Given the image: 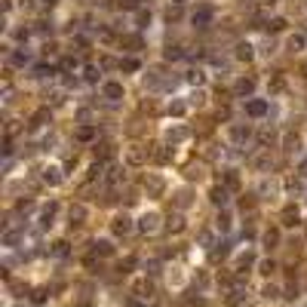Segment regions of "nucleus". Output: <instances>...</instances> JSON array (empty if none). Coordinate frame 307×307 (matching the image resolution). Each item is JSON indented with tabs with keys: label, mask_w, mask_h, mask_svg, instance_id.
<instances>
[{
	"label": "nucleus",
	"mask_w": 307,
	"mask_h": 307,
	"mask_svg": "<svg viewBox=\"0 0 307 307\" xmlns=\"http://www.w3.org/2000/svg\"><path fill=\"white\" fill-rule=\"evenodd\" d=\"M218 227H221V231H227V227H231V218H227V215H221V218H218Z\"/></svg>",
	"instance_id": "50"
},
{
	"label": "nucleus",
	"mask_w": 307,
	"mask_h": 307,
	"mask_svg": "<svg viewBox=\"0 0 307 307\" xmlns=\"http://www.w3.org/2000/svg\"><path fill=\"white\" fill-rule=\"evenodd\" d=\"M0 243H3L6 249H16L19 243H25V231H22V227H6V231H3V240H0Z\"/></svg>",
	"instance_id": "4"
},
{
	"label": "nucleus",
	"mask_w": 307,
	"mask_h": 307,
	"mask_svg": "<svg viewBox=\"0 0 307 307\" xmlns=\"http://www.w3.org/2000/svg\"><path fill=\"white\" fill-rule=\"evenodd\" d=\"M98 74H101V68H95V65H86L83 68V80L86 83H98Z\"/></svg>",
	"instance_id": "26"
},
{
	"label": "nucleus",
	"mask_w": 307,
	"mask_h": 307,
	"mask_svg": "<svg viewBox=\"0 0 307 307\" xmlns=\"http://www.w3.org/2000/svg\"><path fill=\"white\" fill-rule=\"evenodd\" d=\"M227 252H231V243L221 240V243H215V249H209V258H212V261H218V258H224Z\"/></svg>",
	"instance_id": "21"
},
{
	"label": "nucleus",
	"mask_w": 307,
	"mask_h": 307,
	"mask_svg": "<svg viewBox=\"0 0 307 307\" xmlns=\"http://www.w3.org/2000/svg\"><path fill=\"white\" fill-rule=\"evenodd\" d=\"M252 89H255V80H252V77H243V80H236L234 93L240 95V98H249V95H252Z\"/></svg>",
	"instance_id": "12"
},
{
	"label": "nucleus",
	"mask_w": 307,
	"mask_h": 307,
	"mask_svg": "<svg viewBox=\"0 0 307 307\" xmlns=\"http://www.w3.org/2000/svg\"><path fill=\"white\" fill-rule=\"evenodd\" d=\"M123 178H126V175H123L120 172V166H108V175H105V181H108V185H117V181H123Z\"/></svg>",
	"instance_id": "24"
},
{
	"label": "nucleus",
	"mask_w": 307,
	"mask_h": 307,
	"mask_svg": "<svg viewBox=\"0 0 307 307\" xmlns=\"http://www.w3.org/2000/svg\"><path fill=\"white\" fill-rule=\"evenodd\" d=\"M31 209H34V200H19V203H16V212H19V215H25V212H31Z\"/></svg>",
	"instance_id": "37"
},
{
	"label": "nucleus",
	"mask_w": 307,
	"mask_h": 307,
	"mask_svg": "<svg viewBox=\"0 0 307 307\" xmlns=\"http://www.w3.org/2000/svg\"><path fill=\"white\" fill-rule=\"evenodd\" d=\"M169 111H172V114H185V105H181V101H175V105L169 108Z\"/></svg>",
	"instance_id": "51"
},
{
	"label": "nucleus",
	"mask_w": 307,
	"mask_h": 307,
	"mask_svg": "<svg viewBox=\"0 0 307 307\" xmlns=\"http://www.w3.org/2000/svg\"><path fill=\"white\" fill-rule=\"evenodd\" d=\"M9 62H13L16 68H25V65H31V52H28V49H13Z\"/></svg>",
	"instance_id": "19"
},
{
	"label": "nucleus",
	"mask_w": 307,
	"mask_h": 307,
	"mask_svg": "<svg viewBox=\"0 0 307 307\" xmlns=\"http://www.w3.org/2000/svg\"><path fill=\"white\" fill-rule=\"evenodd\" d=\"M139 28H144V25H151V13H147V9H139Z\"/></svg>",
	"instance_id": "42"
},
{
	"label": "nucleus",
	"mask_w": 307,
	"mask_h": 307,
	"mask_svg": "<svg viewBox=\"0 0 307 307\" xmlns=\"http://www.w3.org/2000/svg\"><path fill=\"white\" fill-rule=\"evenodd\" d=\"M252 166H255V169H267V166H270V157H267V154L255 157V160H252Z\"/></svg>",
	"instance_id": "41"
},
{
	"label": "nucleus",
	"mask_w": 307,
	"mask_h": 307,
	"mask_svg": "<svg viewBox=\"0 0 307 307\" xmlns=\"http://www.w3.org/2000/svg\"><path fill=\"white\" fill-rule=\"evenodd\" d=\"M126 160H129L132 166H142V163L147 160V154L142 151V147H139V144H132V147H129V151H126Z\"/></svg>",
	"instance_id": "16"
},
{
	"label": "nucleus",
	"mask_w": 307,
	"mask_h": 307,
	"mask_svg": "<svg viewBox=\"0 0 307 307\" xmlns=\"http://www.w3.org/2000/svg\"><path fill=\"white\" fill-rule=\"evenodd\" d=\"M236 59L249 62V59H252V47H249V43H236Z\"/></svg>",
	"instance_id": "30"
},
{
	"label": "nucleus",
	"mask_w": 307,
	"mask_h": 307,
	"mask_svg": "<svg viewBox=\"0 0 307 307\" xmlns=\"http://www.w3.org/2000/svg\"><path fill=\"white\" fill-rule=\"evenodd\" d=\"M93 255H98V258H111V255H114V246H111L108 240H93Z\"/></svg>",
	"instance_id": "14"
},
{
	"label": "nucleus",
	"mask_w": 307,
	"mask_h": 307,
	"mask_svg": "<svg viewBox=\"0 0 307 307\" xmlns=\"http://www.w3.org/2000/svg\"><path fill=\"white\" fill-rule=\"evenodd\" d=\"M55 212H59V203H49V206H43V209H40V218H37L40 231H47V227H52V218H55Z\"/></svg>",
	"instance_id": "6"
},
{
	"label": "nucleus",
	"mask_w": 307,
	"mask_h": 307,
	"mask_svg": "<svg viewBox=\"0 0 307 307\" xmlns=\"http://www.w3.org/2000/svg\"><path fill=\"white\" fill-rule=\"evenodd\" d=\"M52 255H68V243H55L52 246Z\"/></svg>",
	"instance_id": "44"
},
{
	"label": "nucleus",
	"mask_w": 307,
	"mask_h": 307,
	"mask_svg": "<svg viewBox=\"0 0 307 307\" xmlns=\"http://www.w3.org/2000/svg\"><path fill=\"white\" fill-rule=\"evenodd\" d=\"M129 231H132V218H129V215H117V218H114V234L126 236Z\"/></svg>",
	"instance_id": "11"
},
{
	"label": "nucleus",
	"mask_w": 307,
	"mask_h": 307,
	"mask_svg": "<svg viewBox=\"0 0 307 307\" xmlns=\"http://www.w3.org/2000/svg\"><path fill=\"white\" fill-rule=\"evenodd\" d=\"M120 71H139V59H120Z\"/></svg>",
	"instance_id": "34"
},
{
	"label": "nucleus",
	"mask_w": 307,
	"mask_h": 307,
	"mask_svg": "<svg viewBox=\"0 0 307 307\" xmlns=\"http://www.w3.org/2000/svg\"><path fill=\"white\" fill-rule=\"evenodd\" d=\"M258 270H261V274H274V270H277V264H274V261H261V264H258Z\"/></svg>",
	"instance_id": "43"
},
{
	"label": "nucleus",
	"mask_w": 307,
	"mask_h": 307,
	"mask_svg": "<svg viewBox=\"0 0 307 307\" xmlns=\"http://www.w3.org/2000/svg\"><path fill=\"white\" fill-rule=\"evenodd\" d=\"M277 243H280V231H267V234H264V246L274 249Z\"/></svg>",
	"instance_id": "38"
},
{
	"label": "nucleus",
	"mask_w": 307,
	"mask_h": 307,
	"mask_svg": "<svg viewBox=\"0 0 307 307\" xmlns=\"http://www.w3.org/2000/svg\"><path fill=\"white\" fill-rule=\"evenodd\" d=\"M47 120H49V108H40V111H34V117H31V126H43Z\"/></svg>",
	"instance_id": "27"
},
{
	"label": "nucleus",
	"mask_w": 307,
	"mask_h": 307,
	"mask_svg": "<svg viewBox=\"0 0 307 307\" xmlns=\"http://www.w3.org/2000/svg\"><path fill=\"white\" fill-rule=\"evenodd\" d=\"M188 83H203V71L200 68H190L188 71Z\"/></svg>",
	"instance_id": "39"
},
{
	"label": "nucleus",
	"mask_w": 307,
	"mask_h": 307,
	"mask_svg": "<svg viewBox=\"0 0 307 307\" xmlns=\"http://www.w3.org/2000/svg\"><path fill=\"white\" fill-rule=\"evenodd\" d=\"M185 139H188V129H185V126H178V129H172V132H169V142H172V144L185 142Z\"/></svg>",
	"instance_id": "32"
},
{
	"label": "nucleus",
	"mask_w": 307,
	"mask_h": 307,
	"mask_svg": "<svg viewBox=\"0 0 307 307\" xmlns=\"http://www.w3.org/2000/svg\"><path fill=\"white\" fill-rule=\"evenodd\" d=\"M212 19H215L212 6H197V9H194V16H190V22H194L197 28H209V25H212Z\"/></svg>",
	"instance_id": "2"
},
{
	"label": "nucleus",
	"mask_w": 307,
	"mask_h": 307,
	"mask_svg": "<svg viewBox=\"0 0 307 307\" xmlns=\"http://www.w3.org/2000/svg\"><path fill=\"white\" fill-rule=\"evenodd\" d=\"M52 74H59V68H55V65H47V62L34 65V77H52Z\"/></svg>",
	"instance_id": "22"
},
{
	"label": "nucleus",
	"mask_w": 307,
	"mask_h": 307,
	"mask_svg": "<svg viewBox=\"0 0 307 307\" xmlns=\"http://www.w3.org/2000/svg\"><path fill=\"white\" fill-rule=\"evenodd\" d=\"M286 49L289 52H304L307 49V37H304V34H292V37L286 40Z\"/></svg>",
	"instance_id": "13"
},
{
	"label": "nucleus",
	"mask_w": 307,
	"mask_h": 307,
	"mask_svg": "<svg viewBox=\"0 0 307 307\" xmlns=\"http://www.w3.org/2000/svg\"><path fill=\"white\" fill-rule=\"evenodd\" d=\"M135 264H139V261H135V255H129V258H123V261H120V274H129V270H132Z\"/></svg>",
	"instance_id": "35"
},
{
	"label": "nucleus",
	"mask_w": 307,
	"mask_h": 307,
	"mask_svg": "<svg viewBox=\"0 0 307 307\" xmlns=\"http://www.w3.org/2000/svg\"><path fill=\"white\" fill-rule=\"evenodd\" d=\"M163 188H166V185H163V178H157V175L144 181V190H147L151 197H160V194H163Z\"/></svg>",
	"instance_id": "17"
},
{
	"label": "nucleus",
	"mask_w": 307,
	"mask_h": 307,
	"mask_svg": "<svg viewBox=\"0 0 307 307\" xmlns=\"http://www.w3.org/2000/svg\"><path fill=\"white\" fill-rule=\"evenodd\" d=\"M264 298H280V289H274V286H267V289H264Z\"/></svg>",
	"instance_id": "47"
},
{
	"label": "nucleus",
	"mask_w": 307,
	"mask_h": 307,
	"mask_svg": "<svg viewBox=\"0 0 307 307\" xmlns=\"http://www.w3.org/2000/svg\"><path fill=\"white\" fill-rule=\"evenodd\" d=\"M135 227H139L142 234H157V231H160V215L147 212V215H142V218H139V224H135Z\"/></svg>",
	"instance_id": "1"
},
{
	"label": "nucleus",
	"mask_w": 307,
	"mask_h": 307,
	"mask_svg": "<svg viewBox=\"0 0 307 307\" xmlns=\"http://www.w3.org/2000/svg\"><path fill=\"white\" fill-rule=\"evenodd\" d=\"M246 114H249V117H264V114H267V101H264V98L246 101Z\"/></svg>",
	"instance_id": "10"
},
{
	"label": "nucleus",
	"mask_w": 307,
	"mask_h": 307,
	"mask_svg": "<svg viewBox=\"0 0 307 307\" xmlns=\"http://www.w3.org/2000/svg\"><path fill=\"white\" fill-rule=\"evenodd\" d=\"M249 139H252V129L249 126H243V123H234L231 126V142L234 144H246Z\"/></svg>",
	"instance_id": "7"
},
{
	"label": "nucleus",
	"mask_w": 307,
	"mask_h": 307,
	"mask_svg": "<svg viewBox=\"0 0 307 307\" xmlns=\"http://www.w3.org/2000/svg\"><path fill=\"white\" fill-rule=\"evenodd\" d=\"M246 298H249V289L243 286V280H240V283H236V286H234V292L227 295V301H231V304H243Z\"/></svg>",
	"instance_id": "15"
},
{
	"label": "nucleus",
	"mask_w": 307,
	"mask_h": 307,
	"mask_svg": "<svg viewBox=\"0 0 307 307\" xmlns=\"http://www.w3.org/2000/svg\"><path fill=\"white\" fill-rule=\"evenodd\" d=\"M188 203H190V194H188V190H181V194H178V206H188Z\"/></svg>",
	"instance_id": "46"
},
{
	"label": "nucleus",
	"mask_w": 307,
	"mask_h": 307,
	"mask_svg": "<svg viewBox=\"0 0 307 307\" xmlns=\"http://www.w3.org/2000/svg\"><path fill=\"white\" fill-rule=\"evenodd\" d=\"M123 95V83H117V80H108V83H101V98H108V101H120Z\"/></svg>",
	"instance_id": "3"
},
{
	"label": "nucleus",
	"mask_w": 307,
	"mask_h": 307,
	"mask_svg": "<svg viewBox=\"0 0 307 307\" xmlns=\"http://www.w3.org/2000/svg\"><path fill=\"white\" fill-rule=\"evenodd\" d=\"M270 28H274V31H283V28H286V22H283V19H274V22H270Z\"/></svg>",
	"instance_id": "49"
},
{
	"label": "nucleus",
	"mask_w": 307,
	"mask_h": 307,
	"mask_svg": "<svg viewBox=\"0 0 307 307\" xmlns=\"http://www.w3.org/2000/svg\"><path fill=\"white\" fill-rule=\"evenodd\" d=\"M209 200L215 203V206H227V200H231V190H227L224 185H215V188L209 190Z\"/></svg>",
	"instance_id": "9"
},
{
	"label": "nucleus",
	"mask_w": 307,
	"mask_h": 307,
	"mask_svg": "<svg viewBox=\"0 0 307 307\" xmlns=\"http://www.w3.org/2000/svg\"><path fill=\"white\" fill-rule=\"evenodd\" d=\"M166 59L169 62H178V59H185V52H181V47H169L166 49Z\"/></svg>",
	"instance_id": "36"
},
{
	"label": "nucleus",
	"mask_w": 307,
	"mask_h": 307,
	"mask_svg": "<svg viewBox=\"0 0 307 307\" xmlns=\"http://www.w3.org/2000/svg\"><path fill=\"white\" fill-rule=\"evenodd\" d=\"M43 181H47V185H62V169L59 166H47L43 169Z\"/></svg>",
	"instance_id": "18"
},
{
	"label": "nucleus",
	"mask_w": 307,
	"mask_h": 307,
	"mask_svg": "<svg viewBox=\"0 0 307 307\" xmlns=\"http://www.w3.org/2000/svg\"><path fill=\"white\" fill-rule=\"evenodd\" d=\"M224 188H227V190H240V175L227 169V172H224Z\"/></svg>",
	"instance_id": "25"
},
{
	"label": "nucleus",
	"mask_w": 307,
	"mask_h": 307,
	"mask_svg": "<svg viewBox=\"0 0 307 307\" xmlns=\"http://www.w3.org/2000/svg\"><path fill=\"white\" fill-rule=\"evenodd\" d=\"M212 240H215L212 231H200V236H197V243H200V246H212Z\"/></svg>",
	"instance_id": "40"
},
{
	"label": "nucleus",
	"mask_w": 307,
	"mask_h": 307,
	"mask_svg": "<svg viewBox=\"0 0 307 307\" xmlns=\"http://www.w3.org/2000/svg\"><path fill=\"white\" fill-rule=\"evenodd\" d=\"M40 3H49L52 6V3H59V0H40Z\"/></svg>",
	"instance_id": "53"
},
{
	"label": "nucleus",
	"mask_w": 307,
	"mask_h": 307,
	"mask_svg": "<svg viewBox=\"0 0 307 307\" xmlns=\"http://www.w3.org/2000/svg\"><path fill=\"white\" fill-rule=\"evenodd\" d=\"M77 139H80V142H93L95 139V129L93 126H80V129H77Z\"/></svg>",
	"instance_id": "31"
},
{
	"label": "nucleus",
	"mask_w": 307,
	"mask_h": 307,
	"mask_svg": "<svg viewBox=\"0 0 307 307\" xmlns=\"http://www.w3.org/2000/svg\"><path fill=\"white\" fill-rule=\"evenodd\" d=\"M132 295H139V298L151 301V298H154V283H151V280H139V283L132 286Z\"/></svg>",
	"instance_id": "8"
},
{
	"label": "nucleus",
	"mask_w": 307,
	"mask_h": 307,
	"mask_svg": "<svg viewBox=\"0 0 307 307\" xmlns=\"http://www.w3.org/2000/svg\"><path fill=\"white\" fill-rule=\"evenodd\" d=\"M71 227H80L83 221H86V206H80V203H77V206H71Z\"/></svg>",
	"instance_id": "20"
},
{
	"label": "nucleus",
	"mask_w": 307,
	"mask_h": 307,
	"mask_svg": "<svg viewBox=\"0 0 307 307\" xmlns=\"http://www.w3.org/2000/svg\"><path fill=\"white\" fill-rule=\"evenodd\" d=\"M166 227H169V231H172V234H181V231H185V218H181L178 212H175V215H169Z\"/></svg>",
	"instance_id": "23"
},
{
	"label": "nucleus",
	"mask_w": 307,
	"mask_h": 307,
	"mask_svg": "<svg viewBox=\"0 0 307 307\" xmlns=\"http://www.w3.org/2000/svg\"><path fill=\"white\" fill-rule=\"evenodd\" d=\"M172 3H175V6H185V3H188V0H172Z\"/></svg>",
	"instance_id": "52"
},
{
	"label": "nucleus",
	"mask_w": 307,
	"mask_h": 307,
	"mask_svg": "<svg viewBox=\"0 0 307 307\" xmlns=\"http://www.w3.org/2000/svg\"><path fill=\"white\" fill-rule=\"evenodd\" d=\"M59 68L62 71H77V68H80V59H77V55H65Z\"/></svg>",
	"instance_id": "28"
},
{
	"label": "nucleus",
	"mask_w": 307,
	"mask_h": 307,
	"mask_svg": "<svg viewBox=\"0 0 307 307\" xmlns=\"http://www.w3.org/2000/svg\"><path fill=\"white\" fill-rule=\"evenodd\" d=\"M258 194L264 197V200H267V197H274V194H277V185H274V181H264V185L258 188Z\"/></svg>",
	"instance_id": "33"
},
{
	"label": "nucleus",
	"mask_w": 307,
	"mask_h": 307,
	"mask_svg": "<svg viewBox=\"0 0 307 307\" xmlns=\"http://www.w3.org/2000/svg\"><path fill=\"white\" fill-rule=\"evenodd\" d=\"M144 270H147V274H157V270H160V261H147Z\"/></svg>",
	"instance_id": "45"
},
{
	"label": "nucleus",
	"mask_w": 307,
	"mask_h": 307,
	"mask_svg": "<svg viewBox=\"0 0 307 307\" xmlns=\"http://www.w3.org/2000/svg\"><path fill=\"white\" fill-rule=\"evenodd\" d=\"M249 264H255V255H252V252H246V255H240V261H236V274H243V270H246Z\"/></svg>",
	"instance_id": "29"
},
{
	"label": "nucleus",
	"mask_w": 307,
	"mask_h": 307,
	"mask_svg": "<svg viewBox=\"0 0 307 307\" xmlns=\"http://www.w3.org/2000/svg\"><path fill=\"white\" fill-rule=\"evenodd\" d=\"M13 307H25V304H13Z\"/></svg>",
	"instance_id": "54"
},
{
	"label": "nucleus",
	"mask_w": 307,
	"mask_h": 307,
	"mask_svg": "<svg viewBox=\"0 0 307 307\" xmlns=\"http://www.w3.org/2000/svg\"><path fill=\"white\" fill-rule=\"evenodd\" d=\"M280 221H283V227H295V224H301V209L292 203V206H286V209H283Z\"/></svg>",
	"instance_id": "5"
},
{
	"label": "nucleus",
	"mask_w": 307,
	"mask_h": 307,
	"mask_svg": "<svg viewBox=\"0 0 307 307\" xmlns=\"http://www.w3.org/2000/svg\"><path fill=\"white\" fill-rule=\"evenodd\" d=\"M43 301H47V292H43V289L34 292V304H43Z\"/></svg>",
	"instance_id": "48"
}]
</instances>
